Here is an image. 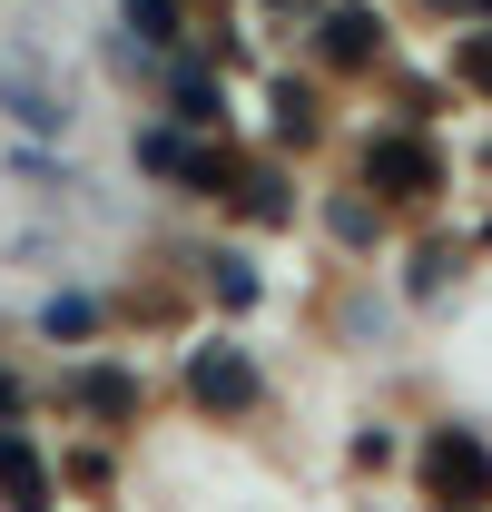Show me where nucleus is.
Returning a JSON list of instances; mask_svg holds the SVG:
<instances>
[{"label":"nucleus","mask_w":492,"mask_h":512,"mask_svg":"<svg viewBox=\"0 0 492 512\" xmlns=\"http://www.w3.org/2000/svg\"><path fill=\"white\" fill-rule=\"evenodd\" d=\"M424 493H443V503H492V453L473 434H433L424 444Z\"/></svg>","instance_id":"nucleus-1"},{"label":"nucleus","mask_w":492,"mask_h":512,"mask_svg":"<svg viewBox=\"0 0 492 512\" xmlns=\"http://www.w3.org/2000/svg\"><path fill=\"white\" fill-rule=\"evenodd\" d=\"M365 178H374L384 197H424L443 168H433V148H424V138H374V148H365Z\"/></svg>","instance_id":"nucleus-2"},{"label":"nucleus","mask_w":492,"mask_h":512,"mask_svg":"<svg viewBox=\"0 0 492 512\" xmlns=\"http://www.w3.org/2000/svg\"><path fill=\"white\" fill-rule=\"evenodd\" d=\"M187 384H197V404H207V414H246V404H256V365L227 355V345H207V355L187 365Z\"/></svg>","instance_id":"nucleus-3"},{"label":"nucleus","mask_w":492,"mask_h":512,"mask_svg":"<svg viewBox=\"0 0 492 512\" xmlns=\"http://www.w3.org/2000/svg\"><path fill=\"white\" fill-rule=\"evenodd\" d=\"M315 50H325V69H365L374 50H384V20H374V10H335V20L315 30Z\"/></svg>","instance_id":"nucleus-4"},{"label":"nucleus","mask_w":492,"mask_h":512,"mask_svg":"<svg viewBox=\"0 0 492 512\" xmlns=\"http://www.w3.org/2000/svg\"><path fill=\"white\" fill-rule=\"evenodd\" d=\"M0 493H10V503H50V473H40V453L20 444L10 424H0Z\"/></svg>","instance_id":"nucleus-5"},{"label":"nucleus","mask_w":492,"mask_h":512,"mask_svg":"<svg viewBox=\"0 0 492 512\" xmlns=\"http://www.w3.org/2000/svg\"><path fill=\"white\" fill-rule=\"evenodd\" d=\"M0 99H10V109H20V119H30V128H60V109H50V99H40V89L20 79V60L0 69Z\"/></svg>","instance_id":"nucleus-6"},{"label":"nucleus","mask_w":492,"mask_h":512,"mask_svg":"<svg viewBox=\"0 0 492 512\" xmlns=\"http://www.w3.org/2000/svg\"><path fill=\"white\" fill-rule=\"evenodd\" d=\"M40 335H60V345H79V335H89V306H79V296H60V306H40Z\"/></svg>","instance_id":"nucleus-7"},{"label":"nucleus","mask_w":492,"mask_h":512,"mask_svg":"<svg viewBox=\"0 0 492 512\" xmlns=\"http://www.w3.org/2000/svg\"><path fill=\"white\" fill-rule=\"evenodd\" d=\"M453 69H463V79H473V89H483V99H492V30H473V40L453 50Z\"/></svg>","instance_id":"nucleus-8"},{"label":"nucleus","mask_w":492,"mask_h":512,"mask_svg":"<svg viewBox=\"0 0 492 512\" xmlns=\"http://www.w3.org/2000/svg\"><path fill=\"white\" fill-rule=\"evenodd\" d=\"M89 404L99 414H128V375H89Z\"/></svg>","instance_id":"nucleus-9"},{"label":"nucleus","mask_w":492,"mask_h":512,"mask_svg":"<svg viewBox=\"0 0 492 512\" xmlns=\"http://www.w3.org/2000/svg\"><path fill=\"white\" fill-rule=\"evenodd\" d=\"M128 20H138L148 40H168V0H128Z\"/></svg>","instance_id":"nucleus-10"},{"label":"nucleus","mask_w":492,"mask_h":512,"mask_svg":"<svg viewBox=\"0 0 492 512\" xmlns=\"http://www.w3.org/2000/svg\"><path fill=\"white\" fill-rule=\"evenodd\" d=\"M10 414H20V384H10V375H0V424H10Z\"/></svg>","instance_id":"nucleus-11"},{"label":"nucleus","mask_w":492,"mask_h":512,"mask_svg":"<svg viewBox=\"0 0 492 512\" xmlns=\"http://www.w3.org/2000/svg\"><path fill=\"white\" fill-rule=\"evenodd\" d=\"M443 10H492V0H443Z\"/></svg>","instance_id":"nucleus-12"}]
</instances>
